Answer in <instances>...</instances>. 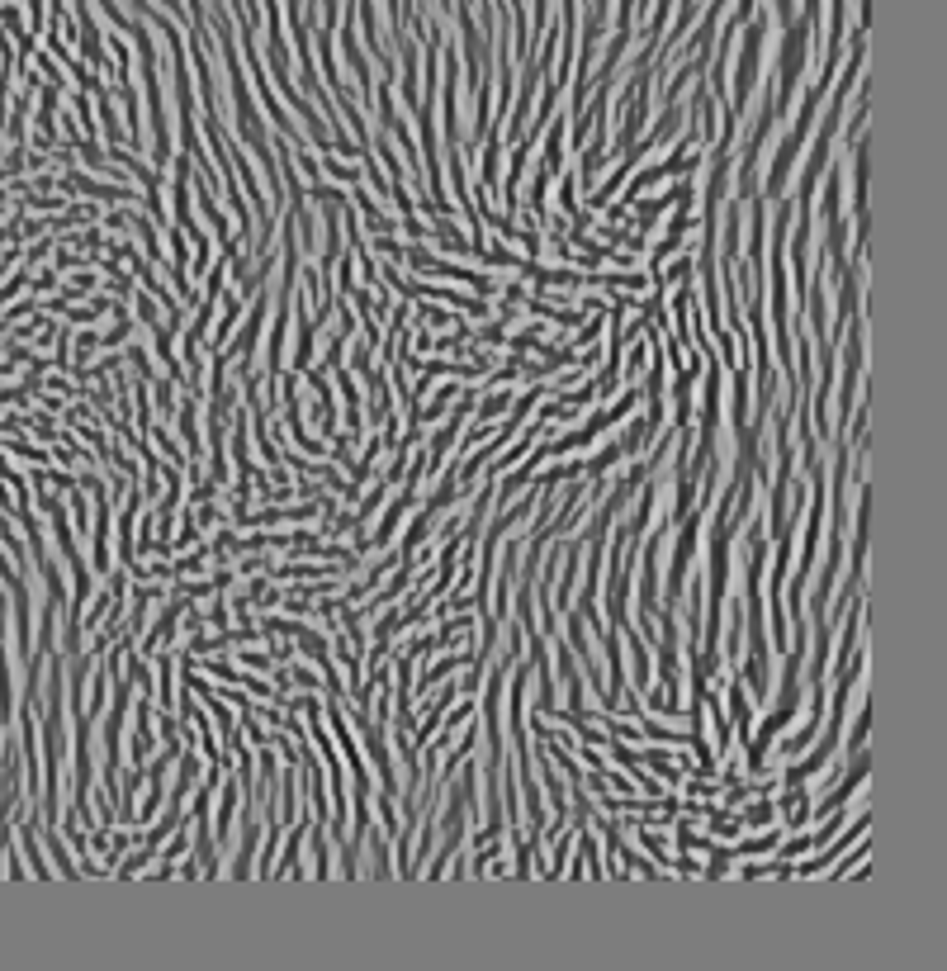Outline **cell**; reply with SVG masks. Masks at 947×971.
<instances>
[{
  "mask_svg": "<svg viewBox=\"0 0 947 971\" xmlns=\"http://www.w3.org/2000/svg\"><path fill=\"white\" fill-rule=\"evenodd\" d=\"M867 825H872V820H867V815H858V825L848 829L839 844L829 848V853H820V858H815V853H805V863L791 867V877H815V872H829V863H834V858H843V853L853 848V839H862V834H867Z\"/></svg>",
  "mask_w": 947,
  "mask_h": 971,
  "instance_id": "6da1fadb",
  "label": "cell"
},
{
  "mask_svg": "<svg viewBox=\"0 0 947 971\" xmlns=\"http://www.w3.org/2000/svg\"><path fill=\"white\" fill-rule=\"evenodd\" d=\"M76 24H81V57L100 67V62H105V43H100V24H95L86 0H76Z\"/></svg>",
  "mask_w": 947,
  "mask_h": 971,
  "instance_id": "7a4b0ae2",
  "label": "cell"
},
{
  "mask_svg": "<svg viewBox=\"0 0 947 971\" xmlns=\"http://www.w3.org/2000/svg\"><path fill=\"white\" fill-rule=\"evenodd\" d=\"M460 664H474V649H460V654H446V659H431V664L422 668V683H417V692H431L436 683H446V678Z\"/></svg>",
  "mask_w": 947,
  "mask_h": 971,
  "instance_id": "3957f363",
  "label": "cell"
},
{
  "mask_svg": "<svg viewBox=\"0 0 947 971\" xmlns=\"http://www.w3.org/2000/svg\"><path fill=\"white\" fill-rule=\"evenodd\" d=\"M152 711H147V702L133 711V768H147V754L157 749V739H152Z\"/></svg>",
  "mask_w": 947,
  "mask_h": 971,
  "instance_id": "277c9868",
  "label": "cell"
},
{
  "mask_svg": "<svg viewBox=\"0 0 947 971\" xmlns=\"http://www.w3.org/2000/svg\"><path fill=\"white\" fill-rule=\"evenodd\" d=\"M62 185H72L76 195H90V199H128V195H133L128 185H95L90 176H67Z\"/></svg>",
  "mask_w": 947,
  "mask_h": 971,
  "instance_id": "5b68a950",
  "label": "cell"
}]
</instances>
